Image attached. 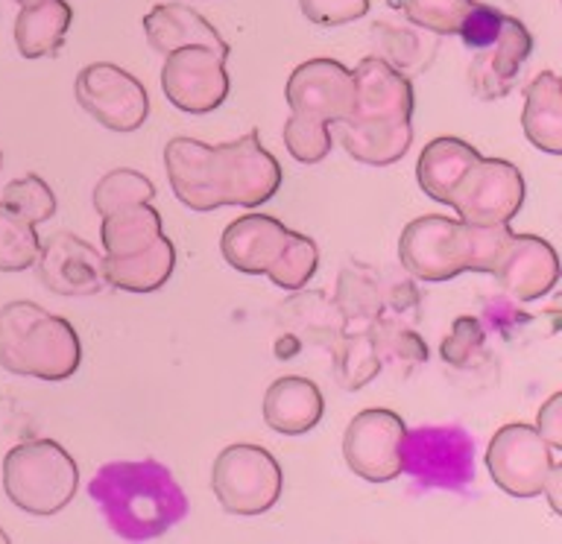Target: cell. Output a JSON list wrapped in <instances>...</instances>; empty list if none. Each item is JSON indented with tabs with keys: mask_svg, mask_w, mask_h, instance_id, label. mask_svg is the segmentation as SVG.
<instances>
[{
	"mask_svg": "<svg viewBox=\"0 0 562 544\" xmlns=\"http://www.w3.org/2000/svg\"><path fill=\"white\" fill-rule=\"evenodd\" d=\"M165 167L176 200L191 211L223 205L258 208L281 188V167L258 132L226 144L173 138L165 147Z\"/></svg>",
	"mask_w": 562,
	"mask_h": 544,
	"instance_id": "obj_1",
	"label": "cell"
},
{
	"mask_svg": "<svg viewBox=\"0 0 562 544\" xmlns=\"http://www.w3.org/2000/svg\"><path fill=\"white\" fill-rule=\"evenodd\" d=\"M355 77V109L346 121L331 123L342 149L372 167L395 165L413 144V86L381 56H369Z\"/></svg>",
	"mask_w": 562,
	"mask_h": 544,
	"instance_id": "obj_2",
	"label": "cell"
},
{
	"mask_svg": "<svg viewBox=\"0 0 562 544\" xmlns=\"http://www.w3.org/2000/svg\"><path fill=\"white\" fill-rule=\"evenodd\" d=\"M88 495L100 507L112 533L130 542H149L165 535L191 507L173 472L158 460L103 465L88 483Z\"/></svg>",
	"mask_w": 562,
	"mask_h": 544,
	"instance_id": "obj_3",
	"label": "cell"
},
{
	"mask_svg": "<svg viewBox=\"0 0 562 544\" xmlns=\"http://www.w3.org/2000/svg\"><path fill=\"white\" fill-rule=\"evenodd\" d=\"M513 228L469 226L446 214H425L407 223L398 240L402 267L419 281H448L460 272H495Z\"/></svg>",
	"mask_w": 562,
	"mask_h": 544,
	"instance_id": "obj_4",
	"label": "cell"
},
{
	"mask_svg": "<svg viewBox=\"0 0 562 544\" xmlns=\"http://www.w3.org/2000/svg\"><path fill=\"white\" fill-rule=\"evenodd\" d=\"M82 345L65 316L35 302H12L0 310V366L38 381H68L79 369Z\"/></svg>",
	"mask_w": 562,
	"mask_h": 544,
	"instance_id": "obj_5",
	"label": "cell"
},
{
	"mask_svg": "<svg viewBox=\"0 0 562 544\" xmlns=\"http://www.w3.org/2000/svg\"><path fill=\"white\" fill-rule=\"evenodd\" d=\"M79 468L53 439H30L3 460V489L9 500L33 515H53L74 500Z\"/></svg>",
	"mask_w": 562,
	"mask_h": 544,
	"instance_id": "obj_6",
	"label": "cell"
},
{
	"mask_svg": "<svg viewBox=\"0 0 562 544\" xmlns=\"http://www.w3.org/2000/svg\"><path fill=\"white\" fill-rule=\"evenodd\" d=\"M402 472L425 489L463 491L474 480V442L460 424H422L402 442Z\"/></svg>",
	"mask_w": 562,
	"mask_h": 544,
	"instance_id": "obj_7",
	"label": "cell"
},
{
	"mask_svg": "<svg viewBox=\"0 0 562 544\" xmlns=\"http://www.w3.org/2000/svg\"><path fill=\"white\" fill-rule=\"evenodd\" d=\"M281 465L261 445H228L214 460L211 489L232 515H261L281 498Z\"/></svg>",
	"mask_w": 562,
	"mask_h": 544,
	"instance_id": "obj_8",
	"label": "cell"
},
{
	"mask_svg": "<svg viewBox=\"0 0 562 544\" xmlns=\"http://www.w3.org/2000/svg\"><path fill=\"white\" fill-rule=\"evenodd\" d=\"M557 463H560V456L544 442L542 433L530 424H518V421L504 424L486 447V468H490L492 480L513 498L542 495L544 483Z\"/></svg>",
	"mask_w": 562,
	"mask_h": 544,
	"instance_id": "obj_9",
	"label": "cell"
},
{
	"mask_svg": "<svg viewBox=\"0 0 562 544\" xmlns=\"http://www.w3.org/2000/svg\"><path fill=\"white\" fill-rule=\"evenodd\" d=\"M525 205V175L504 158H483L457 184L451 208L469 226H504Z\"/></svg>",
	"mask_w": 562,
	"mask_h": 544,
	"instance_id": "obj_10",
	"label": "cell"
},
{
	"mask_svg": "<svg viewBox=\"0 0 562 544\" xmlns=\"http://www.w3.org/2000/svg\"><path fill=\"white\" fill-rule=\"evenodd\" d=\"M407 424L384 407L358 412L342 437V456L360 480L390 483L402 474V442Z\"/></svg>",
	"mask_w": 562,
	"mask_h": 544,
	"instance_id": "obj_11",
	"label": "cell"
},
{
	"mask_svg": "<svg viewBox=\"0 0 562 544\" xmlns=\"http://www.w3.org/2000/svg\"><path fill=\"white\" fill-rule=\"evenodd\" d=\"M161 91L184 114L217 112L228 97L226 56L209 47H182L167 53Z\"/></svg>",
	"mask_w": 562,
	"mask_h": 544,
	"instance_id": "obj_12",
	"label": "cell"
},
{
	"mask_svg": "<svg viewBox=\"0 0 562 544\" xmlns=\"http://www.w3.org/2000/svg\"><path fill=\"white\" fill-rule=\"evenodd\" d=\"M77 103L112 132H135L149 117L144 86L132 73L105 61L79 70Z\"/></svg>",
	"mask_w": 562,
	"mask_h": 544,
	"instance_id": "obj_13",
	"label": "cell"
},
{
	"mask_svg": "<svg viewBox=\"0 0 562 544\" xmlns=\"http://www.w3.org/2000/svg\"><path fill=\"white\" fill-rule=\"evenodd\" d=\"M35 261L44 287L59 296H97L109 287L103 252L70 231L47 237Z\"/></svg>",
	"mask_w": 562,
	"mask_h": 544,
	"instance_id": "obj_14",
	"label": "cell"
},
{
	"mask_svg": "<svg viewBox=\"0 0 562 544\" xmlns=\"http://www.w3.org/2000/svg\"><path fill=\"white\" fill-rule=\"evenodd\" d=\"M288 103L290 112L340 123L355 109V77L340 61L311 59L290 73Z\"/></svg>",
	"mask_w": 562,
	"mask_h": 544,
	"instance_id": "obj_15",
	"label": "cell"
},
{
	"mask_svg": "<svg viewBox=\"0 0 562 544\" xmlns=\"http://www.w3.org/2000/svg\"><path fill=\"white\" fill-rule=\"evenodd\" d=\"M501 290L516 302H533L551 293L560 279V258L548 240L536 235H513L492 272Z\"/></svg>",
	"mask_w": 562,
	"mask_h": 544,
	"instance_id": "obj_16",
	"label": "cell"
},
{
	"mask_svg": "<svg viewBox=\"0 0 562 544\" xmlns=\"http://www.w3.org/2000/svg\"><path fill=\"white\" fill-rule=\"evenodd\" d=\"M533 50V38L527 26L516 18L504 15L498 38L477 50L469 68V82H472L474 97L481 100H501L516 88V79L525 68L527 56Z\"/></svg>",
	"mask_w": 562,
	"mask_h": 544,
	"instance_id": "obj_17",
	"label": "cell"
},
{
	"mask_svg": "<svg viewBox=\"0 0 562 544\" xmlns=\"http://www.w3.org/2000/svg\"><path fill=\"white\" fill-rule=\"evenodd\" d=\"M290 231L284 223L267 214H246L223 231L220 249L232 270L244 275H267L288 249Z\"/></svg>",
	"mask_w": 562,
	"mask_h": 544,
	"instance_id": "obj_18",
	"label": "cell"
},
{
	"mask_svg": "<svg viewBox=\"0 0 562 544\" xmlns=\"http://www.w3.org/2000/svg\"><path fill=\"white\" fill-rule=\"evenodd\" d=\"M325 398L314 381L299 375H284L272 381L263 395V421L267 428L284 437H302L323 419Z\"/></svg>",
	"mask_w": 562,
	"mask_h": 544,
	"instance_id": "obj_19",
	"label": "cell"
},
{
	"mask_svg": "<svg viewBox=\"0 0 562 544\" xmlns=\"http://www.w3.org/2000/svg\"><path fill=\"white\" fill-rule=\"evenodd\" d=\"M481 161V152L460 138H434L416 161V182L434 202L451 205L457 184Z\"/></svg>",
	"mask_w": 562,
	"mask_h": 544,
	"instance_id": "obj_20",
	"label": "cell"
},
{
	"mask_svg": "<svg viewBox=\"0 0 562 544\" xmlns=\"http://www.w3.org/2000/svg\"><path fill=\"white\" fill-rule=\"evenodd\" d=\"M144 30L153 44V50L173 53L182 47H209V50L228 56V44L220 38V33L196 15L193 9L179 7V3H167V7H156L144 18Z\"/></svg>",
	"mask_w": 562,
	"mask_h": 544,
	"instance_id": "obj_21",
	"label": "cell"
},
{
	"mask_svg": "<svg viewBox=\"0 0 562 544\" xmlns=\"http://www.w3.org/2000/svg\"><path fill=\"white\" fill-rule=\"evenodd\" d=\"M173 267L176 246L170 237L161 235L156 243H149L140 252L105 258V279H109V287L126 290V293H156L173 275Z\"/></svg>",
	"mask_w": 562,
	"mask_h": 544,
	"instance_id": "obj_22",
	"label": "cell"
},
{
	"mask_svg": "<svg viewBox=\"0 0 562 544\" xmlns=\"http://www.w3.org/2000/svg\"><path fill=\"white\" fill-rule=\"evenodd\" d=\"M281 325L299 342L323 345L328 351L349 328V322L342 319V314L334 305V298L325 296L323 290H314V293H299L296 290V296L281 307Z\"/></svg>",
	"mask_w": 562,
	"mask_h": 544,
	"instance_id": "obj_23",
	"label": "cell"
},
{
	"mask_svg": "<svg viewBox=\"0 0 562 544\" xmlns=\"http://www.w3.org/2000/svg\"><path fill=\"white\" fill-rule=\"evenodd\" d=\"M527 140L548 156L562 152V88L560 77L544 70L525 88V112H521Z\"/></svg>",
	"mask_w": 562,
	"mask_h": 544,
	"instance_id": "obj_24",
	"label": "cell"
},
{
	"mask_svg": "<svg viewBox=\"0 0 562 544\" xmlns=\"http://www.w3.org/2000/svg\"><path fill=\"white\" fill-rule=\"evenodd\" d=\"M70 26V7L65 0H44L35 7H24L15 24V42L21 56L42 59L53 56L65 44Z\"/></svg>",
	"mask_w": 562,
	"mask_h": 544,
	"instance_id": "obj_25",
	"label": "cell"
},
{
	"mask_svg": "<svg viewBox=\"0 0 562 544\" xmlns=\"http://www.w3.org/2000/svg\"><path fill=\"white\" fill-rule=\"evenodd\" d=\"M161 231V214L149 202H135L126 208H117L103 217V237L105 258H123V254L140 252L149 243H156Z\"/></svg>",
	"mask_w": 562,
	"mask_h": 544,
	"instance_id": "obj_26",
	"label": "cell"
},
{
	"mask_svg": "<svg viewBox=\"0 0 562 544\" xmlns=\"http://www.w3.org/2000/svg\"><path fill=\"white\" fill-rule=\"evenodd\" d=\"M367 331L378 351L381 369H390L395 377H411L428 360L425 340L398 316L381 314L367 325Z\"/></svg>",
	"mask_w": 562,
	"mask_h": 544,
	"instance_id": "obj_27",
	"label": "cell"
},
{
	"mask_svg": "<svg viewBox=\"0 0 562 544\" xmlns=\"http://www.w3.org/2000/svg\"><path fill=\"white\" fill-rule=\"evenodd\" d=\"M372 38H375L381 59L404 77L422 73L437 53V38L428 35V30H413V26L390 24V21L372 24Z\"/></svg>",
	"mask_w": 562,
	"mask_h": 544,
	"instance_id": "obj_28",
	"label": "cell"
},
{
	"mask_svg": "<svg viewBox=\"0 0 562 544\" xmlns=\"http://www.w3.org/2000/svg\"><path fill=\"white\" fill-rule=\"evenodd\" d=\"M334 305H337L346 322L367 328L372 319H378L386 310L381 281L360 263L342 267L340 279H337V293H334Z\"/></svg>",
	"mask_w": 562,
	"mask_h": 544,
	"instance_id": "obj_29",
	"label": "cell"
},
{
	"mask_svg": "<svg viewBox=\"0 0 562 544\" xmlns=\"http://www.w3.org/2000/svg\"><path fill=\"white\" fill-rule=\"evenodd\" d=\"M331 358L334 377L346 393H358L369 381H375L378 372H381V360H378V351L367 328L363 331H349L346 328L340 340L334 342Z\"/></svg>",
	"mask_w": 562,
	"mask_h": 544,
	"instance_id": "obj_30",
	"label": "cell"
},
{
	"mask_svg": "<svg viewBox=\"0 0 562 544\" xmlns=\"http://www.w3.org/2000/svg\"><path fill=\"white\" fill-rule=\"evenodd\" d=\"M42 240L33 223L0 202V272L30 270L38 258Z\"/></svg>",
	"mask_w": 562,
	"mask_h": 544,
	"instance_id": "obj_31",
	"label": "cell"
},
{
	"mask_svg": "<svg viewBox=\"0 0 562 544\" xmlns=\"http://www.w3.org/2000/svg\"><path fill=\"white\" fill-rule=\"evenodd\" d=\"M153 196H156V184L149 182L147 175L130 170V167H117L97 182L94 208L100 217H105V214L135 205V202H149Z\"/></svg>",
	"mask_w": 562,
	"mask_h": 544,
	"instance_id": "obj_32",
	"label": "cell"
},
{
	"mask_svg": "<svg viewBox=\"0 0 562 544\" xmlns=\"http://www.w3.org/2000/svg\"><path fill=\"white\" fill-rule=\"evenodd\" d=\"M284 147L296 161L302 165H316L323 161L334 147L331 126L319 117H307V114H290L284 123Z\"/></svg>",
	"mask_w": 562,
	"mask_h": 544,
	"instance_id": "obj_33",
	"label": "cell"
},
{
	"mask_svg": "<svg viewBox=\"0 0 562 544\" xmlns=\"http://www.w3.org/2000/svg\"><path fill=\"white\" fill-rule=\"evenodd\" d=\"M316 263H319V249L307 235H299L293 231L290 237L288 249L281 252L279 263L267 272V279L276 284V287L288 290V293H296L307 284V281L314 279Z\"/></svg>",
	"mask_w": 562,
	"mask_h": 544,
	"instance_id": "obj_34",
	"label": "cell"
},
{
	"mask_svg": "<svg viewBox=\"0 0 562 544\" xmlns=\"http://www.w3.org/2000/svg\"><path fill=\"white\" fill-rule=\"evenodd\" d=\"M390 7L428 33L448 35L460 30V21L472 7V0H390Z\"/></svg>",
	"mask_w": 562,
	"mask_h": 544,
	"instance_id": "obj_35",
	"label": "cell"
},
{
	"mask_svg": "<svg viewBox=\"0 0 562 544\" xmlns=\"http://www.w3.org/2000/svg\"><path fill=\"white\" fill-rule=\"evenodd\" d=\"M3 205H9L26 223L35 226V223H44V219H50L56 214V193L50 191V184L44 182L42 175L26 173L12 184H7Z\"/></svg>",
	"mask_w": 562,
	"mask_h": 544,
	"instance_id": "obj_36",
	"label": "cell"
},
{
	"mask_svg": "<svg viewBox=\"0 0 562 544\" xmlns=\"http://www.w3.org/2000/svg\"><path fill=\"white\" fill-rule=\"evenodd\" d=\"M486 349V331L477 316H457L451 325V333L442 340V360L454 369H472L483 358Z\"/></svg>",
	"mask_w": 562,
	"mask_h": 544,
	"instance_id": "obj_37",
	"label": "cell"
},
{
	"mask_svg": "<svg viewBox=\"0 0 562 544\" xmlns=\"http://www.w3.org/2000/svg\"><path fill=\"white\" fill-rule=\"evenodd\" d=\"M501 26H504V12H498L495 7H486V3H474L469 7L465 18L460 21V38L469 50H483V47H490L495 38H498Z\"/></svg>",
	"mask_w": 562,
	"mask_h": 544,
	"instance_id": "obj_38",
	"label": "cell"
},
{
	"mask_svg": "<svg viewBox=\"0 0 562 544\" xmlns=\"http://www.w3.org/2000/svg\"><path fill=\"white\" fill-rule=\"evenodd\" d=\"M299 3L314 24L323 26L349 24L355 18L367 15L369 9V0H299Z\"/></svg>",
	"mask_w": 562,
	"mask_h": 544,
	"instance_id": "obj_39",
	"label": "cell"
},
{
	"mask_svg": "<svg viewBox=\"0 0 562 544\" xmlns=\"http://www.w3.org/2000/svg\"><path fill=\"white\" fill-rule=\"evenodd\" d=\"M381 290H384V307H390L398 319L411 316V319H419V290L413 287V281H407L404 275H393V279L381 281Z\"/></svg>",
	"mask_w": 562,
	"mask_h": 544,
	"instance_id": "obj_40",
	"label": "cell"
},
{
	"mask_svg": "<svg viewBox=\"0 0 562 544\" xmlns=\"http://www.w3.org/2000/svg\"><path fill=\"white\" fill-rule=\"evenodd\" d=\"M536 430H539L544 442L560 454L562 451V395L560 393H553L551 398L539 407Z\"/></svg>",
	"mask_w": 562,
	"mask_h": 544,
	"instance_id": "obj_41",
	"label": "cell"
},
{
	"mask_svg": "<svg viewBox=\"0 0 562 544\" xmlns=\"http://www.w3.org/2000/svg\"><path fill=\"white\" fill-rule=\"evenodd\" d=\"M560 486H562V463H557L542 489V495H548V500H551L553 512H560Z\"/></svg>",
	"mask_w": 562,
	"mask_h": 544,
	"instance_id": "obj_42",
	"label": "cell"
},
{
	"mask_svg": "<svg viewBox=\"0 0 562 544\" xmlns=\"http://www.w3.org/2000/svg\"><path fill=\"white\" fill-rule=\"evenodd\" d=\"M21 7H35V3H44V0H18Z\"/></svg>",
	"mask_w": 562,
	"mask_h": 544,
	"instance_id": "obj_43",
	"label": "cell"
},
{
	"mask_svg": "<svg viewBox=\"0 0 562 544\" xmlns=\"http://www.w3.org/2000/svg\"><path fill=\"white\" fill-rule=\"evenodd\" d=\"M9 542V535L3 533V530H0V544H7Z\"/></svg>",
	"mask_w": 562,
	"mask_h": 544,
	"instance_id": "obj_44",
	"label": "cell"
},
{
	"mask_svg": "<svg viewBox=\"0 0 562 544\" xmlns=\"http://www.w3.org/2000/svg\"><path fill=\"white\" fill-rule=\"evenodd\" d=\"M0 161H3V158H0Z\"/></svg>",
	"mask_w": 562,
	"mask_h": 544,
	"instance_id": "obj_45",
	"label": "cell"
}]
</instances>
